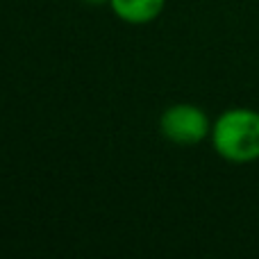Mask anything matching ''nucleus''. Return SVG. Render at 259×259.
Here are the masks:
<instances>
[{
	"mask_svg": "<svg viewBox=\"0 0 259 259\" xmlns=\"http://www.w3.org/2000/svg\"><path fill=\"white\" fill-rule=\"evenodd\" d=\"M209 143L230 164H252L259 159V112L252 107H230L211 123Z\"/></svg>",
	"mask_w": 259,
	"mask_h": 259,
	"instance_id": "1",
	"label": "nucleus"
},
{
	"mask_svg": "<svg viewBox=\"0 0 259 259\" xmlns=\"http://www.w3.org/2000/svg\"><path fill=\"white\" fill-rule=\"evenodd\" d=\"M211 118L202 107L193 103H175L168 105L159 114V134L168 143L175 146H198L207 141L211 134Z\"/></svg>",
	"mask_w": 259,
	"mask_h": 259,
	"instance_id": "2",
	"label": "nucleus"
},
{
	"mask_svg": "<svg viewBox=\"0 0 259 259\" xmlns=\"http://www.w3.org/2000/svg\"><path fill=\"white\" fill-rule=\"evenodd\" d=\"M107 7L125 25H148L164 14L166 0H109Z\"/></svg>",
	"mask_w": 259,
	"mask_h": 259,
	"instance_id": "3",
	"label": "nucleus"
},
{
	"mask_svg": "<svg viewBox=\"0 0 259 259\" xmlns=\"http://www.w3.org/2000/svg\"><path fill=\"white\" fill-rule=\"evenodd\" d=\"M82 3L89 7H103V5H109V0H82Z\"/></svg>",
	"mask_w": 259,
	"mask_h": 259,
	"instance_id": "4",
	"label": "nucleus"
}]
</instances>
